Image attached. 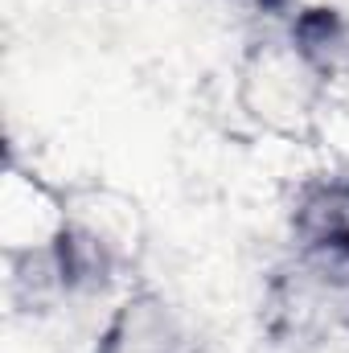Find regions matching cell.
I'll use <instances>...</instances> for the list:
<instances>
[{
  "mask_svg": "<svg viewBox=\"0 0 349 353\" xmlns=\"http://www.w3.org/2000/svg\"><path fill=\"white\" fill-rule=\"evenodd\" d=\"M66 296H103L144 255V214L140 205L107 185L70 189L62 230L50 247Z\"/></svg>",
  "mask_w": 349,
  "mask_h": 353,
  "instance_id": "obj_1",
  "label": "cell"
},
{
  "mask_svg": "<svg viewBox=\"0 0 349 353\" xmlns=\"http://www.w3.org/2000/svg\"><path fill=\"white\" fill-rule=\"evenodd\" d=\"M329 83L304 62L292 37L255 41L235 70V103L267 136L279 140H312L321 128Z\"/></svg>",
  "mask_w": 349,
  "mask_h": 353,
  "instance_id": "obj_2",
  "label": "cell"
},
{
  "mask_svg": "<svg viewBox=\"0 0 349 353\" xmlns=\"http://www.w3.org/2000/svg\"><path fill=\"white\" fill-rule=\"evenodd\" d=\"M288 37L329 87L349 79V17L341 8L333 4L300 8L288 25Z\"/></svg>",
  "mask_w": 349,
  "mask_h": 353,
  "instance_id": "obj_4",
  "label": "cell"
},
{
  "mask_svg": "<svg viewBox=\"0 0 349 353\" xmlns=\"http://www.w3.org/2000/svg\"><path fill=\"white\" fill-rule=\"evenodd\" d=\"M94 353H201V329L173 296L136 288L103 321Z\"/></svg>",
  "mask_w": 349,
  "mask_h": 353,
  "instance_id": "obj_3",
  "label": "cell"
}]
</instances>
